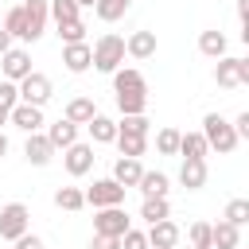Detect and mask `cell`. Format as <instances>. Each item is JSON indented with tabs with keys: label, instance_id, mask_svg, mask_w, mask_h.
Listing matches in <instances>:
<instances>
[{
	"label": "cell",
	"instance_id": "cell-1",
	"mask_svg": "<svg viewBox=\"0 0 249 249\" xmlns=\"http://www.w3.org/2000/svg\"><path fill=\"white\" fill-rule=\"evenodd\" d=\"M113 93H117V109L124 117H136L148 109V82L140 70L124 66V70H113Z\"/></svg>",
	"mask_w": 249,
	"mask_h": 249
},
{
	"label": "cell",
	"instance_id": "cell-2",
	"mask_svg": "<svg viewBox=\"0 0 249 249\" xmlns=\"http://www.w3.org/2000/svg\"><path fill=\"white\" fill-rule=\"evenodd\" d=\"M202 140H206V148L218 152V156H230V152L237 148L233 124H230L226 117H218V113H206V117H202Z\"/></svg>",
	"mask_w": 249,
	"mask_h": 249
},
{
	"label": "cell",
	"instance_id": "cell-3",
	"mask_svg": "<svg viewBox=\"0 0 249 249\" xmlns=\"http://www.w3.org/2000/svg\"><path fill=\"white\" fill-rule=\"evenodd\" d=\"M89 51H93V62H89V66H93V70H101V74H113V70H121V62H124V39H121V35H113V31H109V35H101Z\"/></svg>",
	"mask_w": 249,
	"mask_h": 249
},
{
	"label": "cell",
	"instance_id": "cell-4",
	"mask_svg": "<svg viewBox=\"0 0 249 249\" xmlns=\"http://www.w3.org/2000/svg\"><path fill=\"white\" fill-rule=\"evenodd\" d=\"M27 230H31V210H27L23 202H8V206H0V237H4V241L23 237Z\"/></svg>",
	"mask_w": 249,
	"mask_h": 249
},
{
	"label": "cell",
	"instance_id": "cell-5",
	"mask_svg": "<svg viewBox=\"0 0 249 249\" xmlns=\"http://www.w3.org/2000/svg\"><path fill=\"white\" fill-rule=\"evenodd\" d=\"M16 89H19V101H23V105H35V109H43V105L51 101V93H54L51 78L39 74V70H31L23 82H16Z\"/></svg>",
	"mask_w": 249,
	"mask_h": 249
},
{
	"label": "cell",
	"instance_id": "cell-6",
	"mask_svg": "<svg viewBox=\"0 0 249 249\" xmlns=\"http://www.w3.org/2000/svg\"><path fill=\"white\" fill-rule=\"evenodd\" d=\"M82 195H86V206H93V210H105V206H121L124 202V187L117 179H93V187H86Z\"/></svg>",
	"mask_w": 249,
	"mask_h": 249
},
{
	"label": "cell",
	"instance_id": "cell-7",
	"mask_svg": "<svg viewBox=\"0 0 249 249\" xmlns=\"http://www.w3.org/2000/svg\"><path fill=\"white\" fill-rule=\"evenodd\" d=\"M214 82H218L222 89L245 86V82H249V58H230V54H222L218 66H214Z\"/></svg>",
	"mask_w": 249,
	"mask_h": 249
},
{
	"label": "cell",
	"instance_id": "cell-8",
	"mask_svg": "<svg viewBox=\"0 0 249 249\" xmlns=\"http://www.w3.org/2000/svg\"><path fill=\"white\" fill-rule=\"evenodd\" d=\"M19 8H23V43H35L47 31V19H51L47 0H23Z\"/></svg>",
	"mask_w": 249,
	"mask_h": 249
},
{
	"label": "cell",
	"instance_id": "cell-9",
	"mask_svg": "<svg viewBox=\"0 0 249 249\" xmlns=\"http://www.w3.org/2000/svg\"><path fill=\"white\" fill-rule=\"evenodd\" d=\"M93 144H70V148H62V163H66V171L74 175V179H82V175H89L93 171Z\"/></svg>",
	"mask_w": 249,
	"mask_h": 249
},
{
	"label": "cell",
	"instance_id": "cell-10",
	"mask_svg": "<svg viewBox=\"0 0 249 249\" xmlns=\"http://www.w3.org/2000/svg\"><path fill=\"white\" fill-rule=\"evenodd\" d=\"M124 230H132V226H128V214H124L121 206H105V210L93 214V233H101V237H121Z\"/></svg>",
	"mask_w": 249,
	"mask_h": 249
},
{
	"label": "cell",
	"instance_id": "cell-11",
	"mask_svg": "<svg viewBox=\"0 0 249 249\" xmlns=\"http://www.w3.org/2000/svg\"><path fill=\"white\" fill-rule=\"evenodd\" d=\"M0 70H4V82H23L31 74V54L23 47H12L0 54Z\"/></svg>",
	"mask_w": 249,
	"mask_h": 249
},
{
	"label": "cell",
	"instance_id": "cell-12",
	"mask_svg": "<svg viewBox=\"0 0 249 249\" xmlns=\"http://www.w3.org/2000/svg\"><path fill=\"white\" fill-rule=\"evenodd\" d=\"M144 237H148V249H175L183 233H179V226L171 218H163V222H152Z\"/></svg>",
	"mask_w": 249,
	"mask_h": 249
},
{
	"label": "cell",
	"instance_id": "cell-13",
	"mask_svg": "<svg viewBox=\"0 0 249 249\" xmlns=\"http://www.w3.org/2000/svg\"><path fill=\"white\" fill-rule=\"evenodd\" d=\"M124 54H128V58H136V62L152 58V54H156V31H148V27L132 31V35L124 39Z\"/></svg>",
	"mask_w": 249,
	"mask_h": 249
},
{
	"label": "cell",
	"instance_id": "cell-14",
	"mask_svg": "<svg viewBox=\"0 0 249 249\" xmlns=\"http://www.w3.org/2000/svg\"><path fill=\"white\" fill-rule=\"evenodd\" d=\"M23 156H27V163H35V167H47V163L54 160V148H51V140H47V132H27V144H23Z\"/></svg>",
	"mask_w": 249,
	"mask_h": 249
},
{
	"label": "cell",
	"instance_id": "cell-15",
	"mask_svg": "<svg viewBox=\"0 0 249 249\" xmlns=\"http://www.w3.org/2000/svg\"><path fill=\"white\" fill-rule=\"evenodd\" d=\"M89 62H93L89 43H70V47H62V66H66L70 74H86Z\"/></svg>",
	"mask_w": 249,
	"mask_h": 249
},
{
	"label": "cell",
	"instance_id": "cell-16",
	"mask_svg": "<svg viewBox=\"0 0 249 249\" xmlns=\"http://www.w3.org/2000/svg\"><path fill=\"white\" fill-rule=\"evenodd\" d=\"M8 121L16 124V128H23V132H39V124H43V109H35V105H12L8 109Z\"/></svg>",
	"mask_w": 249,
	"mask_h": 249
},
{
	"label": "cell",
	"instance_id": "cell-17",
	"mask_svg": "<svg viewBox=\"0 0 249 249\" xmlns=\"http://www.w3.org/2000/svg\"><path fill=\"white\" fill-rule=\"evenodd\" d=\"M179 183H183L187 191H202V187H206V160H183Z\"/></svg>",
	"mask_w": 249,
	"mask_h": 249
},
{
	"label": "cell",
	"instance_id": "cell-18",
	"mask_svg": "<svg viewBox=\"0 0 249 249\" xmlns=\"http://www.w3.org/2000/svg\"><path fill=\"white\" fill-rule=\"evenodd\" d=\"M167 187H171V179H167L163 171H144L140 183H136V191H140L144 198H167Z\"/></svg>",
	"mask_w": 249,
	"mask_h": 249
},
{
	"label": "cell",
	"instance_id": "cell-19",
	"mask_svg": "<svg viewBox=\"0 0 249 249\" xmlns=\"http://www.w3.org/2000/svg\"><path fill=\"white\" fill-rule=\"evenodd\" d=\"M140 175H144L140 160H124V156H121V160L113 163V175H109V179H117V183L128 191V187H136V183H140Z\"/></svg>",
	"mask_w": 249,
	"mask_h": 249
},
{
	"label": "cell",
	"instance_id": "cell-20",
	"mask_svg": "<svg viewBox=\"0 0 249 249\" xmlns=\"http://www.w3.org/2000/svg\"><path fill=\"white\" fill-rule=\"evenodd\" d=\"M241 245V230L230 226V222H218L210 226V249H237Z\"/></svg>",
	"mask_w": 249,
	"mask_h": 249
},
{
	"label": "cell",
	"instance_id": "cell-21",
	"mask_svg": "<svg viewBox=\"0 0 249 249\" xmlns=\"http://www.w3.org/2000/svg\"><path fill=\"white\" fill-rule=\"evenodd\" d=\"M93 117H97L93 97H70V105H66V121L70 124H89Z\"/></svg>",
	"mask_w": 249,
	"mask_h": 249
},
{
	"label": "cell",
	"instance_id": "cell-22",
	"mask_svg": "<svg viewBox=\"0 0 249 249\" xmlns=\"http://www.w3.org/2000/svg\"><path fill=\"white\" fill-rule=\"evenodd\" d=\"M47 140H51L54 152H58V148H70V144L78 140V124H70V121L62 117V121H54V124L47 128Z\"/></svg>",
	"mask_w": 249,
	"mask_h": 249
},
{
	"label": "cell",
	"instance_id": "cell-23",
	"mask_svg": "<svg viewBox=\"0 0 249 249\" xmlns=\"http://www.w3.org/2000/svg\"><path fill=\"white\" fill-rule=\"evenodd\" d=\"M179 156L183 160H206L210 148H206L202 132H179Z\"/></svg>",
	"mask_w": 249,
	"mask_h": 249
},
{
	"label": "cell",
	"instance_id": "cell-24",
	"mask_svg": "<svg viewBox=\"0 0 249 249\" xmlns=\"http://www.w3.org/2000/svg\"><path fill=\"white\" fill-rule=\"evenodd\" d=\"M198 51H202L206 58H222V54H226V35H222L218 27L202 31V35H198Z\"/></svg>",
	"mask_w": 249,
	"mask_h": 249
},
{
	"label": "cell",
	"instance_id": "cell-25",
	"mask_svg": "<svg viewBox=\"0 0 249 249\" xmlns=\"http://www.w3.org/2000/svg\"><path fill=\"white\" fill-rule=\"evenodd\" d=\"M86 128H89L93 144H113V140H117V121H109V117H101V113H97Z\"/></svg>",
	"mask_w": 249,
	"mask_h": 249
},
{
	"label": "cell",
	"instance_id": "cell-26",
	"mask_svg": "<svg viewBox=\"0 0 249 249\" xmlns=\"http://www.w3.org/2000/svg\"><path fill=\"white\" fill-rule=\"evenodd\" d=\"M117 148H121V156L124 160H140L144 152H148V136H128V132H117V140H113Z\"/></svg>",
	"mask_w": 249,
	"mask_h": 249
},
{
	"label": "cell",
	"instance_id": "cell-27",
	"mask_svg": "<svg viewBox=\"0 0 249 249\" xmlns=\"http://www.w3.org/2000/svg\"><path fill=\"white\" fill-rule=\"evenodd\" d=\"M47 12H51V19H54V27H58V23H70V19H82V8H78L74 0H47Z\"/></svg>",
	"mask_w": 249,
	"mask_h": 249
},
{
	"label": "cell",
	"instance_id": "cell-28",
	"mask_svg": "<svg viewBox=\"0 0 249 249\" xmlns=\"http://www.w3.org/2000/svg\"><path fill=\"white\" fill-rule=\"evenodd\" d=\"M128 8H132V0H97V4H93L97 19H105V23H117Z\"/></svg>",
	"mask_w": 249,
	"mask_h": 249
},
{
	"label": "cell",
	"instance_id": "cell-29",
	"mask_svg": "<svg viewBox=\"0 0 249 249\" xmlns=\"http://www.w3.org/2000/svg\"><path fill=\"white\" fill-rule=\"evenodd\" d=\"M54 206H58V210H82V206H86V195H82L78 187H58V191H54Z\"/></svg>",
	"mask_w": 249,
	"mask_h": 249
},
{
	"label": "cell",
	"instance_id": "cell-30",
	"mask_svg": "<svg viewBox=\"0 0 249 249\" xmlns=\"http://www.w3.org/2000/svg\"><path fill=\"white\" fill-rule=\"evenodd\" d=\"M140 218L152 226V222H163V218H171V206H167V198H144V206H140Z\"/></svg>",
	"mask_w": 249,
	"mask_h": 249
},
{
	"label": "cell",
	"instance_id": "cell-31",
	"mask_svg": "<svg viewBox=\"0 0 249 249\" xmlns=\"http://www.w3.org/2000/svg\"><path fill=\"white\" fill-rule=\"evenodd\" d=\"M156 152L160 156H179V128H160L156 132Z\"/></svg>",
	"mask_w": 249,
	"mask_h": 249
},
{
	"label": "cell",
	"instance_id": "cell-32",
	"mask_svg": "<svg viewBox=\"0 0 249 249\" xmlns=\"http://www.w3.org/2000/svg\"><path fill=\"white\" fill-rule=\"evenodd\" d=\"M58 39H62V47H70V43H86V23H82V19L58 23Z\"/></svg>",
	"mask_w": 249,
	"mask_h": 249
},
{
	"label": "cell",
	"instance_id": "cell-33",
	"mask_svg": "<svg viewBox=\"0 0 249 249\" xmlns=\"http://www.w3.org/2000/svg\"><path fill=\"white\" fill-rule=\"evenodd\" d=\"M222 222H230V226L241 230V226L249 222V198H233V202L226 206V218H222Z\"/></svg>",
	"mask_w": 249,
	"mask_h": 249
},
{
	"label": "cell",
	"instance_id": "cell-34",
	"mask_svg": "<svg viewBox=\"0 0 249 249\" xmlns=\"http://www.w3.org/2000/svg\"><path fill=\"white\" fill-rule=\"evenodd\" d=\"M148 128H152V121H148L144 113H136V117H124V121L117 124V132H128V136H148Z\"/></svg>",
	"mask_w": 249,
	"mask_h": 249
},
{
	"label": "cell",
	"instance_id": "cell-35",
	"mask_svg": "<svg viewBox=\"0 0 249 249\" xmlns=\"http://www.w3.org/2000/svg\"><path fill=\"white\" fill-rule=\"evenodd\" d=\"M12 39H23V8L16 4V8H8V16H4V23H0Z\"/></svg>",
	"mask_w": 249,
	"mask_h": 249
},
{
	"label": "cell",
	"instance_id": "cell-36",
	"mask_svg": "<svg viewBox=\"0 0 249 249\" xmlns=\"http://www.w3.org/2000/svg\"><path fill=\"white\" fill-rule=\"evenodd\" d=\"M187 237H191L195 249H210V222H195V226L187 230Z\"/></svg>",
	"mask_w": 249,
	"mask_h": 249
},
{
	"label": "cell",
	"instance_id": "cell-37",
	"mask_svg": "<svg viewBox=\"0 0 249 249\" xmlns=\"http://www.w3.org/2000/svg\"><path fill=\"white\" fill-rule=\"evenodd\" d=\"M121 249H148L144 230H124V233H121Z\"/></svg>",
	"mask_w": 249,
	"mask_h": 249
},
{
	"label": "cell",
	"instance_id": "cell-38",
	"mask_svg": "<svg viewBox=\"0 0 249 249\" xmlns=\"http://www.w3.org/2000/svg\"><path fill=\"white\" fill-rule=\"evenodd\" d=\"M12 105H19V89L16 82H0V109H12Z\"/></svg>",
	"mask_w": 249,
	"mask_h": 249
},
{
	"label": "cell",
	"instance_id": "cell-39",
	"mask_svg": "<svg viewBox=\"0 0 249 249\" xmlns=\"http://www.w3.org/2000/svg\"><path fill=\"white\" fill-rule=\"evenodd\" d=\"M16 249H47V245H43V237H35V233L27 230L23 237H16Z\"/></svg>",
	"mask_w": 249,
	"mask_h": 249
},
{
	"label": "cell",
	"instance_id": "cell-40",
	"mask_svg": "<svg viewBox=\"0 0 249 249\" xmlns=\"http://www.w3.org/2000/svg\"><path fill=\"white\" fill-rule=\"evenodd\" d=\"M89 249H121V237H101V233H93Z\"/></svg>",
	"mask_w": 249,
	"mask_h": 249
},
{
	"label": "cell",
	"instance_id": "cell-41",
	"mask_svg": "<svg viewBox=\"0 0 249 249\" xmlns=\"http://www.w3.org/2000/svg\"><path fill=\"white\" fill-rule=\"evenodd\" d=\"M233 132H237V140H245V136H249V113H237V121H233Z\"/></svg>",
	"mask_w": 249,
	"mask_h": 249
},
{
	"label": "cell",
	"instance_id": "cell-42",
	"mask_svg": "<svg viewBox=\"0 0 249 249\" xmlns=\"http://www.w3.org/2000/svg\"><path fill=\"white\" fill-rule=\"evenodd\" d=\"M4 51H12V35L0 27V54H4Z\"/></svg>",
	"mask_w": 249,
	"mask_h": 249
},
{
	"label": "cell",
	"instance_id": "cell-43",
	"mask_svg": "<svg viewBox=\"0 0 249 249\" xmlns=\"http://www.w3.org/2000/svg\"><path fill=\"white\" fill-rule=\"evenodd\" d=\"M237 16H241V23L249 19V0H237Z\"/></svg>",
	"mask_w": 249,
	"mask_h": 249
},
{
	"label": "cell",
	"instance_id": "cell-44",
	"mask_svg": "<svg viewBox=\"0 0 249 249\" xmlns=\"http://www.w3.org/2000/svg\"><path fill=\"white\" fill-rule=\"evenodd\" d=\"M4 156H8V136L0 132V160H4Z\"/></svg>",
	"mask_w": 249,
	"mask_h": 249
},
{
	"label": "cell",
	"instance_id": "cell-45",
	"mask_svg": "<svg viewBox=\"0 0 249 249\" xmlns=\"http://www.w3.org/2000/svg\"><path fill=\"white\" fill-rule=\"evenodd\" d=\"M74 4H78V8H93L97 0H74Z\"/></svg>",
	"mask_w": 249,
	"mask_h": 249
},
{
	"label": "cell",
	"instance_id": "cell-46",
	"mask_svg": "<svg viewBox=\"0 0 249 249\" xmlns=\"http://www.w3.org/2000/svg\"><path fill=\"white\" fill-rule=\"evenodd\" d=\"M0 124H8V109H0Z\"/></svg>",
	"mask_w": 249,
	"mask_h": 249
}]
</instances>
